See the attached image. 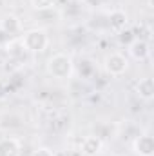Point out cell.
<instances>
[{
    "label": "cell",
    "instance_id": "30bf717a",
    "mask_svg": "<svg viewBox=\"0 0 154 156\" xmlns=\"http://www.w3.org/2000/svg\"><path fill=\"white\" fill-rule=\"evenodd\" d=\"M0 29L5 33V35H15L20 31V20L15 16V15H5L2 20H0Z\"/></svg>",
    "mask_w": 154,
    "mask_h": 156
},
{
    "label": "cell",
    "instance_id": "5b68a950",
    "mask_svg": "<svg viewBox=\"0 0 154 156\" xmlns=\"http://www.w3.org/2000/svg\"><path fill=\"white\" fill-rule=\"evenodd\" d=\"M151 53V45L149 42L143 38H134L129 44V55L134 58V60H145Z\"/></svg>",
    "mask_w": 154,
    "mask_h": 156
},
{
    "label": "cell",
    "instance_id": "4fadbf2b",
    "mask_svg": "<svg viewBox=\"0 0 154 156\" xmlns=\"http://www.w3.org/2000/svg\"><path fill=\"white\" fill-rule=\"evenodd\" d=\"M33 156H53V153H51L47 147H40V149L35 151V154H33Z\"/></svg>",
    "mask_w": 154,
    "mask_h": 156
},
{
    "label": "cell",
    "instance_id": "9c48e42d",
    "mask_svg": "<svg viewBox=\"0 0 154 156\" xmlns=\"http://www.w3.org/2000/svg\"><path fill=\"white\" fill-rule=\"evenodd\" d=\"M0 156H20V142L13 136L0 140Z\"/></svg>",
    "mask_w": 154,
    "mask_h": 156
},
{
    "label": "cell",
    "instance_id": "3957f363",
    "mask_svg": "<svg viewBox=\"0 0 154 156\" xmlns=\"http://www.w3.org/2000/svg\"><path fill=\"white\" fill-rule=\"evenodd\" d=\"M103 66H105V71H107L111 76H121V75L129 69V60H127V56L121 55V53H111V55L105 56Z\"/></svg>",
    "mask_w": 154,
    "mask_h": 156
},
{
    "label": "cell",
    "instance_id": "8992f818",
    "mask_svg": "<svg viewBox=\"0 0 154 156\" xmlns=\"http://www.w3.org/2000/svg\"><path fill=\"white\" fill-rule=\"evenodd\" d=\"M102 149H103V142L98 136H87L80 145V153L83 156H98Z\"/></svg>",
    "mask_w": 154,
    "mask_h": 156
},
{
    "label": "cell",
    "instance_id": "ba28073f",
    "mask_svg": "<svg viewBox=\"0 0 154 156\" xmlns=\"http://www.w3.org/2000/svg\"><path fill=\"white\" fill-rule=\"evenodd\" d=\"M136 94L140 96V100L143 102H151L154 98V80L151 76L140 78V82L136 83Z\"/></svg>",
    "mask_w": 154,
    "mask_h": 156
},
{
    "label": "cell",
    "instance_id": "7c38bea8",
    "mask_svg": "<svg viewBox=\"0 0 154 156\" xmlns=\"http://www.w3.org/2000/svg\"><path fill=\"white\" fill-rule=\"evenodd\" d=\"M118 37H120V40H121V42H127V44H131V42H132V33H131V31H129V29H123V31H120V33H118Z\"/></svg>",
    "mask_w": 154,
    "mask_h": 156
},
{
    "label": "cell",
    "instance_id": "52a82bcc",
    "mask_svg": "<svg viewBox=\"0 0 154 156\" xmlns=\"http://www.w3.org/2000/svg\"><path fill=\"white\" fill-rule=\"evenodd\" d=\"M109 26H111V29L114 31L116 35H118L120 31L127 29V26H129V16H127V13H125L123 9H114V11H111V15H109Z\"/></svg>",
    "mask_w": 154,
    "mask_h": 156
},
{
    "label": "cell",
    "instance_id": "8fae6325",
    "mask_svg": "<svg viewBox=\"0 0 154 156\" xmlns=\"http://www.w3.org/2000/svg\"><path fill=\"white\" fill-rule=\"evenodd\" d=\"M54 5V0H31V7L35 11H49Z\"/></svg>",
    "mask_w": 154,
    "mask_h": 156
},
{
    "label": "cell",
    "instance_id": "277c9868",
    "mask_svg": "<svg viewBox=\"0 0 154 156\" xmlns=\"http://www.w3.org/2000/svg\"><path fill=\"white\" fill-rule=\"evenodd\" d=\"M132 151L138 156H152L154 154V138L151 134H140L132 142Z\"/></svg>",
    "mask_w": 154,
    "mask_h": 156
},
{
    "label": "cell",
    "instance_id": "6da1fadb",
    "mask_svg": "<svg viewBox=\"0 0 154 156\" xmlns=\"http://www.w3.org/2000/svg\"><path fill=\"white\" fill-rule=\"evenodd\" d=\"M47 73L53 78H58V80H65L73 75V58L65 53H56L53 56H49L47 64Z\"/></svg>",
    "mask_w": 154,
    "mask_h": 156
},
{
    "label": "cell",
    "instance_id": "7a4b0ae2",
    "mask_svg": "<svg viewBox=\"0 0 154 156\" xmlns=\"http://www.w3.org/2000/svg\"><path fill=\"white\" fill-rule=\"evenodd\" d=\"M22 45H24V49L29 51V53H42V51H45L47 45H49V37H47V33H45L44 29L35 27V29H29V31L24 33Z\"/></svg>",
    "mask_w": 154,
    "mask_h": 156
}]
</instances>
